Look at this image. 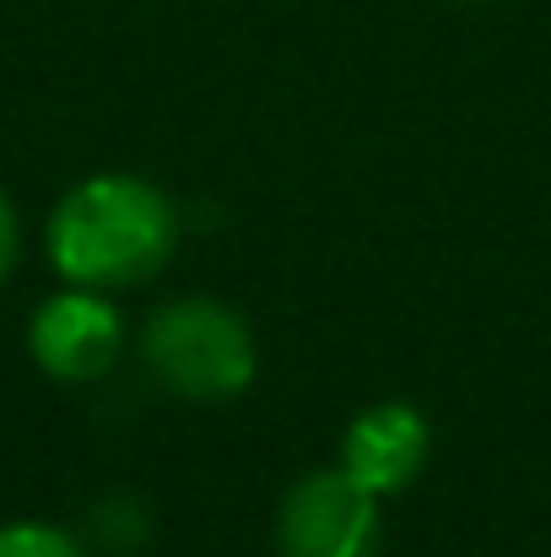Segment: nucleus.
<instances>
[{
  "label": "nucleus",
  "mask_w": 551,
  "mask_h": 557,
  "mask_svg": "<svg viewBox=\"0 0 551 557\" xmlns=\"http://www.w3.org/2000/svg\"><path fill=\"white\" fill-rule=\"evenodd\" d=\"M43 244L71 287H141L179 249V206L141 174H92L54 200Z\"/></svg>",
  "instance_id": "obj_1"
},
{
  "label": "nucleus",
  "mask_w": 551,
  "mask_h": 557,
  "mask_svg": "<svg viewBox=\"0 0 551 557\" xmlns=\"http://www.w3.org/2000/svg\"><path fill=\"white\" fill-rule=\"evenodd\" d=\"M147 373L184 400H233L254 384L260 347L249 320L222 298H174L147 314Z\"/></svg>",
  "instance_id": "obj_2"
},
{
  "label": "nucleus",
  "mask_w": 551,
  "mask_h": 557,
  "mask_svg": "<svg viewBox=\"0 0 551 557\" xmlns=\"http://www.w3.org/2000/svg\"><path fill=\"white\" fill-rule=\"evenodd\" d=\"M378 536H384L378 493H367L341 466L298 476L276 509L281 557H373Z\"/></svg>",
  "instance_id": "obj_3"
},
{
  "label": "nucleus",
  "mask_w": 551,
  "mask_h": 557,
  "mask_svg": "<svg viewBox=\"0 0 551 557\" xmlns=\"http://www.w3.org/2000/svg\"><path fill=\"white\" fill-rule=\"evenodd\" d=\"M27 352L33 363L60 379V384H92L120 363L125 352V314L114 293L98 287H60L33 309L27 325Z\"/></svg>",
  "instance_id": "obj_4"
},
{
  "label": "nucleus",
  "mask_w": 551,
  "mask_h": 557,
  "mask_svg": "<svg viewBox=\"0 0 551 557\" xmlns=\"http://www.w3.org/2000/svg\"><path fill=\"white\" fill-rule=\"evenodd\" d=\"M433 449V428L411 400H373L341 433V471H352L367 493H405Z\"/></svg>",
  "instance_id": "obj_5"
},
{
  "label": "nucleus",
  "mask_w": 551,
  "mask_h": 557,
  "mask_svg": "<svg viewBox=\"0 0 551 557\" xmlns=\"http://www.w3.org/2000/svg\"><path fill=\"white\" fill-rule=\"evenodd\" d=\"M152 536V520L136 498H103L92 509V547L103 553H136Z\"/></svg>",
  "instance_id": "obj_6"
},
{
  "label": "nucleus",
  "mask_w": 551,
  "mask_h": 557,
  "mask_svg": "<svg viewBox=\"0 0 551 557\" xmlns=\"http://www.w3.org/2000/svg\"><path fill=\"white\" fill-rule=\"evenodd\" d=\"M0 557H92V547L60 525L11 520V525H0Z\"/></svg>",
  "instance_id": "obj_7"
},
{
  "label": "nucleus",
  "mask_w": 551,
  "mask_h": 557,
  "mask_svg": "<svg viewBox=\"0 0 551 557\" xmlns=\"http://www.w3.org/2000/svg\"><path fill=\"white\" fill-rule=\"evenodd\" d=\"M16 244H22V233H16V211H11V195L0 189V287H5L11 271H16Z\"/></svg>",
  "instance_id": "obj_8"
}]
</instances>
